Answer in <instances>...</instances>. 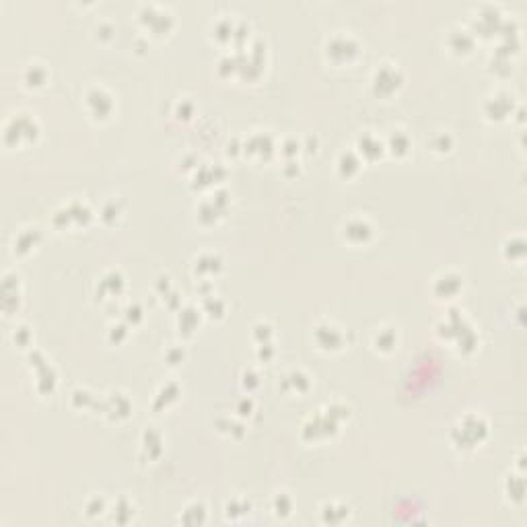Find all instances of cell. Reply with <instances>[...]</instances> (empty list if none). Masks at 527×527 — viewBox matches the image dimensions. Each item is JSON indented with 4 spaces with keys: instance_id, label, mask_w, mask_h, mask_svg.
<instances>
[{
    "instance_id": "1",
    "label": "cell",
    "mask_w": 527,
    "mask_h": 527,
    "mask_svg": "<svg viewBox=\"0 0 527 527\" xmlns=\"http://www.w3.org/2000/svg\"><path fill=\"white\" fill-rule=\"evenodd\" d=\"M326 52L332 60L336 58V54H340L342 56L340 62H342V60H348V58H352L354 54L359 52V44L350 35H334L332 39H328Z\"/></svg>"
}]
</instances>
